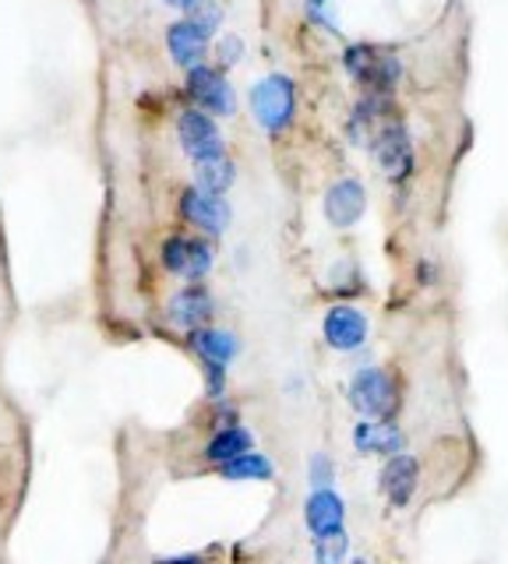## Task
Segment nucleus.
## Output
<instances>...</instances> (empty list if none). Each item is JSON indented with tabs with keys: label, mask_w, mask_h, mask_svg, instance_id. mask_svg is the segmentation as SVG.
<instances>
[{
	"label": "nucleus",
	"mask_w": 508,
	"mask_h": 564,
	"mask_svg": "<svg viewBox=\"0 0 508 564\" xmlns=\"http://www.w3.org/2000/svg\"><path fill=\"white\" fill-rule=\"evenodd\" d=\"M346 75L357 85H364L367 93H392L402 78V64L392 50L375 46V43H354L343 53Z\"/></svg>",
	"instance_id": "nucleus-1"
},
{
	"label": "nucleus",
	"mask_w": 508,
	"mask_h": 564,
	"mask_svg": "<svg viewBox=\"0 0 508 564\" xmlns=\"http://www.w3.org/2000/svg\"><path fill=\"white\" fill-rule=\"evenodd\" d=\"M349 405L360 413V416H371V420H392L399 413V384L389 370L381 367H364L349 378Z\"/></svg>",
	"instance_id": "nucleus-2"
},
{
	"label": "nucleus",
	"mask_w": 508,
	"mask_h": 564,
	"mask_svg": "<svg viewBox=\"0 0 508 564\" xmlns=\"http://www.w3.org/2000/svg\"><path fill=\"white\" fill-rule=\"evenodd\" d=\"M251 113L269 134L287 131L296 113V88L287 75H269L251 88Z\"/></svg>",
	"instance_id": "nucleus-3"
},
{
	"label": "nucleus",
	"mask_w": 508,
	"mask_h": 564,
	"mask_svg": "<svg viewBox=\"0 0 508 564\" xmlns=\"http://www.w3.org/2000/svg\"><path fill=\"white\" fill-rule=\"evenodd\" d=\"M187 96L195 99V106L205 113H216V117H234L237 113L234 85L226 82V75L219 67H208V64L187 67Z\"/></svg>",
	"instance_id": "nucleus-4"
},
{
	"label": "nucleus",
	"mask_w": 508,
	"mask_h": 564,
	"mask_svg": "<svg viewBox=\"0 0 508 564\" xmlns=\"http://www.w3.org/2000/svg\"><path fill=\"white\" fill-rule=\"evenodd\" d=\"M367 145H371L378 166L389 181H407V176L413 173V141H410V131L402 128L399 120H385Z\"/></svg>",
	"instance_id": "nucleus-5"
},
{
	"label": "nucleus",
	"mask_w": 508,
	"mask_h": 564,
	"mask_svg": "<svg viewBox=\"0 0 508 564\" xmlns=\"http://www.w3.org/2000/svg\"><path fill=\"white\" fill-rule=\"evenodd\" d=\"M181 216H184L191 226H198L202 234L219 237V234H226V226H230L234 212H230V205H226L223 194L202 191V187L195 184V187H187V191L181 194Z\"/></svg>",
	"instance_id": "nucleus-6"
},
{
	"label": "nucleus",
	"mask_w": 508,
	"mask_h": 564,
	"mask_svg": "<svg viewBox=\"0 0 508 564\" xmlns=\"http://www.w3.org/2000/svg\"><path fill=\"white\" fill-rule=\"evenodd\" d=\"M177 138H181V145L184 152L195 159V163H205V159H216L223 155V134L216 128V120L213 113H205V110H184L181 120H177Z\"/></svg>",
	"instance_id": "nucleus-7"
},
{
	"label": "nucleus",
	"mask_w": 508,
	"mask_h": 564,
	"mask_svg": "<svg viewBox=\"0 0 508 564\" xmlns=\"http://www.w3.org/2000/svg\"><path fill=\"white\" fill-rule=\"evenodd\" d=\"M367 332H371V325H367V314L357 311L354 304H336L328 307L325 322H322V335L325 343L332 349L339 352H354L367 343Z\"/></svg>",
	"instance_id": "nucleus-8"
},
{
	"label": "nucleus",
	"mask_w": 508,
	"mask_h": 564,
	"mask_svg": "<svg viewBox=\"0 0 508 564\" xmlns=\"http://www.w3.org/2000/svg\"><path fill=\"white\" fill-rule=\"evenodd\" d=\"M163 264L181 279H205L213 269V247L198 237H170L163 243Z\"/></svg>",
	"instance_id": "nucleus-9"
},
{
	"label": "nucleus",
	"mask_w": 508,
	"mask_h": 564,
	"mask_svg": "<svg viewBox=\"0 0 508 564\" xmlns=\"http://www.w3.org/2000/svg\"><path fill=\"white\" fill-rule=\"evenodd\" d=\"M364 212H367V191H364L360 181H354V176H343V181H336L325 191V219H328V226L349 229V226H357L364 219Z\"/></svg>",
	"instance_id": "nucleus-10"
},
{
	"label": "nucleus",
	"mask_w": 508,
	"mask_h": 564,
	"mask_svg": "<svg viewBox=\"0 0 508 564\" xmlns=\"http://www.w3.org/2000/svg\"><path fill=\"white\" fill-rule=\"evenodd\" d=\"M417 484H420V466L417 458L407 455V448L389 455V463L381 466V476H378V487L381 494L389 498L392 508H407L417 494Z\"/></svg>",
	"instance_id": "nucleus-11"
},
{
	"label": "nucleus",
	"mask_w": 508,
	"mask_h": 564,
	"mask_svg": "<svg viewBox=\"0 0 508 564\" xmlns=\"http://www.w3.org/2000/svg\"><path fill=\"white\" fill-rule=\"evenodd\" d=\"M213 311H216V304H213V293H208L198 279H191L184 290L173 293L170 307H166L170 322L177 325V328H184V332L208 325V317H213Z\"/></svg>",
	"instance_id": "nucleus-12"
},
{
	"label": "nucleus",
	"mask_w": 508,
	"mask_h": 564,
	"mask_svg": "<svg viewBox=\"0 0 508 564\" xmlns=\"http://www.w3.org/2000/svg\"><path fill=\"white\" fill-rule=\"evenodd\" d=\"M354 448L360 455H396L407 448V434H402L392 420H371L364 416V423L354 427Z\"/></svg>",
	"instance_id": "nucleus-13"
},
{
	"label": "nucleus",
	"mask_w": 508,
	"mask_h": 564,
	"mask_svg": "<svg viewBox=\"0 0 508 564\" xmlns=\"http://www.w3.org/2000/svg\"><path fill=\"white\" fill-rule=\"evenodd\" d=\"M304 522L314 536L328 533V529H339L346 522V505L332 487H314L311 498L304 505Z\"/></svg>",
	"instance_id": "nucleus-14"
},
{
	"label": "nucleus",
	"mask_w": 508,
	"mask_h": 564,
	"mask_svg": "<svg viewBox=\"0 0 508 564\" xmlns=\"http://www.w3.org/2000/svg\"><path fill=\"white\" fill-rule=\"evenodd\" d=\"M392 102H389V93H371L364 96L357 106H354V117H349V138H354V145H367V141L375 138V131L381 128L385 120H392Z\"/></svg>",
	"instance_id": "nucleus-15"
},
{
	"label": "nucleus",
	"mask_w": 508,
	"mask_h": 564,
	"mask_svg": "<svg viewBox=\"0 0 508 564\" xmlns=\"http://www.w3.org/2000/svg\"><path fill=\"white\" fill-rule=\"evenodd\" d=\"M166 46H170V57L177 61L181 67H195L205 64L208 57V35L195 25V22H173L166 32Z\"/></svg>",
	"instance_id": "nucleus-16"
},
{
	"label": "nucleus",
	"mask_w": 508,
	"mask_h": 564,
	"mask_svg": "<svg viewBox=\"0 0 508 564\" xmlns=\"http://www.w3.org/2000/svg\"><path fill=\"white\" fill-rule=\"evenodd\" d=\"M191 349L198 352L202 360H213V364H230L237 357V335L234 332H223V328H191Z\"/></svg>",
	"instance_id": "nucleus-17"
},
{
	"label": "nucleus",
	"mask_w": 508,
	"mask_h": 564,
	"mask_svg": "<svg viewBox=\"0 0 508 564\" xmlns=\"http://www.w3.org/2000/svg\"><path fill=\"white\" fill-rule=\"evenodd\" d=\"M255 448V437L248 427H240V423H223V427L208 437L205 445V458L208 463H230V458H237L240 452Z\"/></svg>",
	"instance_id": "nucleus-18"
},
{
	"label": "nucleus",
	"mask_w": 508,
	"mask_h": 564,
	"mask_svg": "<svg viewBox=\"0 0 508 564\" xmlns=\"http://www.w3.org/2000/svg\"><path fill=\"white\" fill-rule=\"evenodd\" d=\"M219 473L226 476V480H272V463L261 452L248 448L240 452L237 458H230V463H219Z\"/></svg>",
	"instance_id": "nucleus-19"
},
{
	"label": "nucleus",
	"mask_w": 508,
	"mask_h": 564,
	"mask_svg": "<svg viewBox=\"0 0 508 564\" xmlns=\"http://www.w3.org/2000/svg\"><path fill=\"white\" fill-rule=\"evenodd\" d=\"M234 181H237V166L226 155L205 159V163H198V170H195V184L213 194H226L234 187Z\"/></svg>",
	"instance_id": "nucleus-20"
},
{
	"label": "nucleus",
	"mask_w": 508,
	"mask_h": 564,
	"mask_svg": "<svg viewBox=\"0 0 508 564\" xmlns=\"http://www.w3.org/2000/svg\"><path fill=\"white\" fill-rule=\"evenodd\" d=\"M346 551H349V536H346V529H343V525L314 536V557H318L322 564H336V561H343Z\"/></svg>",
	"instance_id": "nucleus-21"
},
{
	"label": "nucleus",
	"mask_w": 508,
	"mask_h": 564,
	"mask_svg": "<svg viewBox=\"0 0 508 564\" xmlns=\"http://www.w3.org/2000/svg\"><path fill=\"white\" fill-rule=\"evenodd\" d=\"M187 22H195L205 35H213L223 25V8L216 0H195V4L187 8Z\"/></svg>",
	"instance_id": "nucleus-22"
},
{
	"label": "nucleus",
	"mask_w": 508,
	"mask_h": 564,
	"mask_svg": "<svg viewBox=\"0 0 508 564\" xmlns=\"http://www.w3.org/2000/svg\"><path fill=\"white\" fill-rule=\"evenodd\" d=\"M216 57H219V67H234V64H240V57H244V40H240V35H234V32L219 35Z\"/></svg>",
	"instance_id": "nucleus-23"
},
{
	"label": "nucleus",
	"mask_w": 508,
	"mask_h": 564,
	"mask_svg": "<svg viewBox=\"0 0 508 564\" xmlns=\"http://www.w3.org/2000/svg\"><path fill=\"white\" fill-rule=\"evenodd\" d=\"M307 476H311V487H328L332 476H336V466H332L328 455H311V466H307Z\"/></svg>",
	"instance_id": "nucleus-24"
},
{
	"label": "nucleus",
	"mask_w": 508,
	"mask_h": 564,
	"mask_svg": "<svg viewBox=\"0 0 508 564\" xmlns=\"http://www.w3.org/2000/svg\"><path fill=\"white\" fill-rule=\"evenodd\" d=\"M304 8H307V18L314 25H322L328 32H339L336 18H332V0H304Z\"/></svg>",
	"instance_id": "nucleus-25"
},
{
	"label": "nucleus",
	"mask_w": 508,
	"mask_h": 564,
	"mask_svg": "<svg viewBox=\"0 0 508 564\" xmlns=\"http://www.w3.org/2000/svg\"><path fill=\"white\" fill-rule=\"evenodd\" d=\"M205 364V381H208V395L216 402L223 399L226 392V364H213V360H202Z\"/></svg>",
	"instance_id": "nucleus-26"
},
{
	"label": "nucleus",
	"mask_w": 508,
	"mask_h": 564,
	"mask_svg": "<svg viewBox=\"0 0 508 564\" xmlns=\"http://www.w3.org/2000/svg\"><path fill=\"white\" fill-rule=\"evenodd\" d=\"M420 279H424V282L434 279V269H431V264H420Z\"/></svg>",
	"instance_id": "nucleus-27"
},
{
	"label": "nucleus",
	"mask_w": 508,
	"mask_h": 564,
	"mask_svg": "<svg viewBox=\"0 0 508 564\" xmlns=\"http://www.w3.org/2000/svg\"><path fill=\"white\" fill-rule=\"evenodd\" d=\"M166 4H173V8H184V11H187L191 4H195V0H166Z\"/></svg>",
	"instance_id": "nucleus-28"
}]
</instances>
